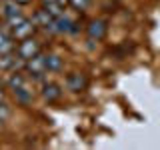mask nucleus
Masks as SVG:
<instances>
[{
	"label": "nucleus",
	"mask_w": 160,
	"mask_h": 150,
	"mask_svg": "<svg viewBox=\"0 0 160 150\" xmlns=\"http://www.w3.org/2000/svg\"><path fill=\"white\" fill-rule=\"evenodd\" d=\"M40 52H42V46H40V42L36 38H32V36L20 40L18 46H16V56L22 60V62H28L30 58H34Z\"/></svg>",
	"instance_id": "nucleus-1"
},
{
	"label": "nucleus",
	"mask_w": 160,
	"mask_h": 150,
	"mask_svg": "<svg viewBox=\"0 0 160 150\" xmlns=\"http://www.w3.org/2000/svg\"><path fill=\"white\" fill-rule=\"evenodd\" d=\"M26 72H28L32 78L40 80L44 74L48 72V56L40 52V54H36L34 58H30L28 62H26Z\"/></svg>",
	"instance_id": "nucleus-2"
},
{
	"label": "nucleus",
	"mask_w": 160,
	"mask_h": 150,
	"mask_svg": "<svg viewBox=\"0 0 160 150\" xmlns=\"http://www.w3.org/2000/svg\"><path fill=\"white\" fill-rule=\"evenodd\" d=\"M34 24H36L38 28L46 30V32H56V18L52 16V14H48L44 8L36 10V14H34Z\"/></svg>",
	"instance_id": "nucleus-3"
},
{
	"label": "nucleus",
	"mask_w": 160,
	"mask_h": 150,
	"mask_svg": "<svg viewBox=\"0 0 160 150\" xmlns=\"http://www.w3.org/2000/svg\"><path fill=\"white\" fill-rule=\"evenodd\" d=\"M36 24H34V20H24L22 24H20L18 28H14L12 30V36L16 42H20V40H24V38H30L34 32H36Z\"/></svg>",
	"instance_id": "nucleus-4"
},
{
	"label": "nucleus",
	"mask_w": 160,
	"mask_h": 150,
	"mask_svg": "<svg viewBox=\"0 0 160 150\" xmlns=\"http://www.w3.org/2000/svg\"><path fill=\"white\" fill-rule=\"evenodd\" d=\"M86 32H88L90 40H102L106 36V32H108V24L104 22V20H92V22L88 24Z\"/></svg>",
	"instance_id": "nucleus-5"
},
{
	"label": "nucleus",
	"mask_w": 160,
	"mask_h": 150,
	"mask_svg": "<svg viewBox=\"0 0 160 150\" xmlns=\"http://www.w3.org/2000/svg\"><path fill=\"white\" fill-rule=\"evenodd\" d=\"M66 88L72 90V92H80V90H84V88H86V78H84V74L70 72L66 76Z\"/></svg>",
	"instance_id": "nucleus-6"
},
{
	"label": "nucleus",
	"mask_w": 160,
	"mask_h": 150,
	"mask_svg": "<svg viewBox=\"0 0 160 150\" xmlns=\"http://www.w3.org/2000/svg\"><path fill=\"white\" fill-rule=\"evenodd\" d=\"M16 50V40H14L12 32H8L6 28L0 30V54L6 52H14Z\"/></svg>",
	"instance_id": "nucleus-7"
},
{
	"label": "nucleus",
	"mask_w": 160,
	"mask_h": 150,
	"mask_svg": "<svg viewBox=\"0 0 160 150\" xmlns=\"http://www.w3.org/2000/svg\"><path fill=\"white\" fill-rule=\"evenodd\" d=\"M42 96H44V100H48V102H56V100L62 96V90H60L58 84L48 82V84H44V88H42Z\"/></svg>",
	"instance_id": "nucleus-8"
},
{
	"label": "nucleus",
	"mask_w": 160,
	"mask_h": 150,
	"mask_svg": "<svg viewBox=\"0 0 160 150\" xmlns=\"http://www.w3.org/2000/svg\"><path fill=\"white\" fill-rule=\"evenodd\" d=\"M18 56H16V50L14 52H6V54H0V70H12L16 68V62H18Z\"/></svg>",
	"instance_id": "nucleus-9"
},
{
	"label": "nucleus",
	"mask_w": 160,
	"mask_h": 150,
	"mask_svg": "<svg viewBox=\"0 0 160 150\" xmlns=\"http://www.w3.org/2000/svg\"><path fill=\"white\" fill-rule=\"evenodd\" d=\"M2 12H4V18L16 16V14H20V4L16 2V0H4Z\"/></svg>",
	"instance_id": "nucleus-10"
},
{
	"label": "nucleus",
	"mask_w": 160,
	"mask_h": 150,
	"mask_svg": "<svg viewBox=\"0 0 160 150\" xmlns=\"http://www.w3.org/2000/svg\"><path fill=\"white\" fill-rule=\"evenodd\" d=\"M14 92V96H16V100L20 104H24V106H26V104H30L32 102V92H30V90H26L24 86H20V88H16V90H12Z\"/></svg>",
	"instance_id": "nucleus-11"
},
{
	"label": "nucleus",
	"mask_w": 160,
	"mask_h": 150,
	"mask_svg": "<svg viewBox=\"0 0 160 150\" xmlns=\"http://www.w3.org/2000/svg\"><path fill=\"white\" fill-rule=\"evenodd\" d=\"M74 22L72 20H68L66 16H60L56 18V32L58 34H62V32H74Z\"/></svg>",
	"instance_id": "nucleus-12"
},
{
	"label": "nucleus",
	"mask_w": 160,
	"mask_h": 150,
	"mask_svg": "<svg viewBox=\"0 0 160 150\" xmlns=\"http://www.w3.org/2000/svg\"><path fill=\"white\" fill-rule=\"evenodd\" d=\"M6 84H8L10 90H16V88H20V86H24V76H22L20 72L10 74V78L6 80Z\"/></svg>",
	"instance_id": "nucleus-13"
},
{
	"label": "nucleus",
	"mask_w": 160,
	"mask_h": 150,
	"mask_svg": "<svg viewBox=\"0 0 160 150\" xmlns=\"http://www.w3.org/2000/svg\"><path fill=\"white\" fill-rule=\"evenodd\" d=\"M62 70V58L56 54H50L48 56V72H60Z\"/></svg>",
	"instance_id": "nucleus-14"
},
{
	"label": "nucleus",
	"mask_w": 160,
	"mask_h": 150,
	"mask_svg": "<svg viewBox=\"0 0 160 150\" xmlns=\"http://www.w3.org/2000/svg\"><path fill=\"white\" fill-rule=\"evenodd\" d=\"M10 114H12V110H10V106L2 100V102H0V122H6L10 118Z\"/></svg>",
	"instance_id": "nucleus-15"
},
{
	"label": "nucleus",
	"mask_w": 160,
	"mask_h": 150,
	"mask_svg": "<svg viewBox=\"0 0 160 150\" xmlns=\"http://www.w3.org/2000/svg\"><path fill=\"white\" fill-rule=\"evenodd\" d=\"M88 4H90V0H70V6L74 10H78V12H84L88 8Z\"/></svg>",
	"instance_id": "nucleus-16"
},
{
	"label": "nucleus",
	"mask_w": 160,
	"mask_h": 150,
	"mask_svg": "<svg viewBox=\"0 0 160 150\" xmlns=\"http://www.w3.org/2000/svg\"><path fill=\"white\" fill-rule=\"evenodd\" d=\"M16 2H18V4H30L32 0H16Z\"/></svg>",
	"instance_id": "nucleus-17"
},
{
	"label": "nucleus",
	"mask_w": 160,
	"mask_h": 150,
	"mask_svg": "<svg viewBox=\"0 0 160 150\" xmlns=\"http://www.w3.org/2000/svg\"><path fill=\"white\" fill-rule=\"evenodd\" d=\"M2 100H4V90L0 88V102H2Z\"/></svg>",
	"instance_id": "nucleus-18"
},
{
	"label": "nucleus",
	"mask_w": 160,
	"mask_h": 150,
	"mask_svg": "<svg viewBox=\"0 0 160 150\" xmlns=\"http://www.w3.org/2000/svg\"><path fill=\"white\" fill-rule=\"evenodd\" d=\"M2 124H4V122H0V130H2Z\"/></svg>",
	"instance_id": "nucleus-19"
},
{
	"label": "nucleus",
	"mask_w": 160,
	"mask_h": 150,
	"mask_svg": "<svg viewBox=\"0 0 160 150\" xmlns=\"http://www.w3.org/2000/svg\"><path fill=\"white\" fill-rule=\"evenodd\" d=\"M0 88H2V82H0Z\"/></svg>",
	"instance_id": "nucleus-20"
}]
</instances>
